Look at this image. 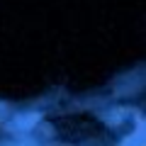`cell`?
<instances>
[{
	"label": "cell",
	"mask_w": 146,
	"mask_h": 146,
	"mask_svg": "<svg viewBox=\"0 0 146 146\" xmlns=\"http://www.w3.org/2000/svg\"><path fill=\"white\" fill-rule=\"evenodd\" d=\"M36 122H39V115H36V112H32V115L20 117V119L15 122V127H20V129H29V127H34Z\"/></svg>",
	"instance_id": "2"
},
{
	"label": "cell",
	"mask_w": 146,
	"mask_h": 146,
	"mask_svg": "<svg viewBox=\"0 0 146 146\" xmlns=\"http://www.w3.org/2000/svg\"><path fill=\"white\" fill-rule=\"evenodd\" d=\"M119 146H146V129H139L134 136H129L127 141H122Z\"/></svg>",
	"instance_id": "1"
}]
</instances>
